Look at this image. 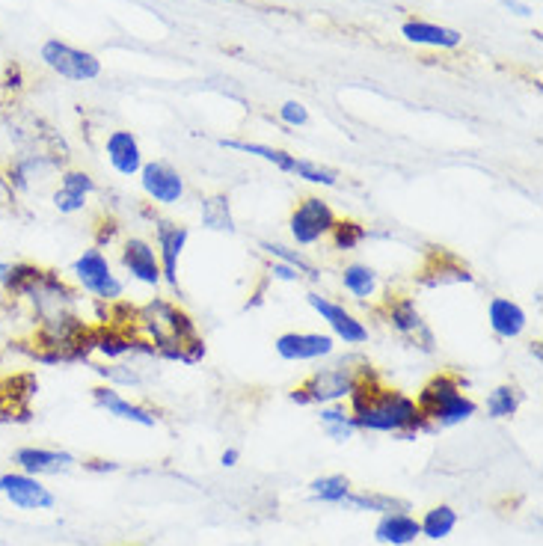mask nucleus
Segmentation results:
<instances>
[{"label": "nucleus", "mask_w": 543, "mask_h": 546, "mask_svg": "<svg viewBox=\"0 0 543 546\" xmlns=\"http://www.w3.org/2000/svg\"><path fill=\"white\" fill-rule=\"evenodd\" d=\"M345 407L351 410L360 434H392L395 440H416L419 434H428L416 398L386 386L374 365L362 371Z\"/></svg>", "instance_id": "f257e3e1"}, {"label": "nucleus", "mask_w": 543, "mask_h": 546, "mask_svg": "<svg viewBox=\"0 0 543 546\" xmlns=\"http://www.w3.org/2000/svg\"><path fill=\"white\" fill-rule=\"evenodd\" d=\"M131 330L155 348L158 360L184 365L205 360V339L199 336L196 321L167 297H149L146 303L134 306Z\"/></svg>", "instance_id": "f03ea898"}, {"label": "nucleus", "mask_w": 543, "mask_h": 546, "mask_svg": "<svg viewBox=\"0 0 543 546\" xmlns=\"http://www.w3.org/2000/svg\"><path fill=\"white\" fill-rule=\"evenodd\" d=\"M463 389L466 383L454 371H437L422 383V389L416 392V407L425 419L428 434L457 428L478 413V404Z\"/></svg>", "instance_id": "7ed1b4c3"}, {"label": "nucleus", "mask_w": 543, "mask_h": 546, "mask_svg": "<svg viewBox=\"0 0 543 546\" xmlns=\"http://www.w3.org/2000/svg\"><path fill=\"white\" fill-rule=\"evenodd\" d=\"M371 363L360 357H342L333 365H324L312 371L303 383H297L288 392V401L297 407H327V404H345L351 389L357 386L360 374Z\"/></svg>", "instance_id": "20e7f679"}, {"label": "nucleus", "mask_w": 543, "mask_h": 546, "mask_svg": "<svg viewBox=\"0 0 543 546\" xmlns=\"http://www.w3.org/2000/svg\"><path fill=\"white\" fill-rule=\"evenodd\" d=\"M374 315L410 348L422 351V354H434L437 351V339L434 330L428 327L422 309L416 306V300L410 294L401 291H386L383 297H377L374 303Z\"/></svg>", "instance_id": "39448f33"}, {"label": "nucleus", "mask_w": 543, "mask_h": 546, "mask_svg": "<svg viewBox=\"0 0 543 546\" xmlns=\"http://www.w3.org/2000/svg\"><path fill=\"white\" fill-rule=\"evenodd\" d=\"M72 279L78 285V291L90 294L95 303L110 306L125 300V279L113 271V262L107 259L104 250L87 247L75 262H72Z\"/></svg>", "instance_id": "423d86ee"}, {"label": "nucleus", "mask_w": 543, "mask_h": 546, "mask_svg": "<svg viewBox=\"0 0 543 546\" xmlns=\"http://www.w3.org/2000/svg\"><path fill=\"white\" fill-rule=\"evenodd\" d=\"M66 161L69 158L54 155L48 149H18L3 170V179H6L12 199L39 190V184L51 182V176H60L66 170Z\"/></svg>", "instance_id": "0eeeda50"}, {"label": "nucleus", "mask_w": 543, "mask_h": 546, "mask_svg": "<svg viewBox=\"0 0 543 546\" xmlns=\"http://www.w3.org/2000/svg\"><path fill=\"white\" fill-rule=\"evenodd\" d=\"M339 214L336 208L324 199V196H300L288 214V235L294 241V247L300 250H309V247H318L330 238L333 226H336Z\"/></svg>", "instance_id": "6e6552de"}, {"label": "nucleus", "mask_w": 543, "mask_h": 546, "mask_svg": "<svg viewBox=\"0 0 543 546\" xmlns=\"http://www.w3.org/2000/svg\"><path fill=\"white\" fill-rule=\"evenodd\" d=\"M306 303L327 324V330H330V336L336 342H342L345 348H362V345H368V339H371L368 324L362 321L360 315H354L345 303H339L333 297H324L318 291H309L306 294Z\"/></svg>", "instance_id": "1a4fd4ad"}, {"label": "nucleus", "mask_w": 543, "mask_h": 546, "mask_svg": "<svg viewBox=\"0 0 543 546\" xmlns=\"http://www.w3.org/2000/svg\"><path fill=\"white\" fill-rule=\"evenodd\" d=\"M42 63L66 78V81H75V84H87V81H95L101 75V60L90 54V51H81L69 42H60V39H48L39 51Z\"/></svg>", "instance_id": "9d476101"}, {"label": "nucleus", "mask_w": 543, "mask_h": 546, "mask_svg": "<svg viewBox=\"0 0 543 546\" xmlns=\"http://www.w3.org/2000/svg\"><path fill=\"white\" fill-rule=\"evenodd\" d=\"M149 217H152V232H155L152 244H155V253H158V262H161L164 285L179 291V262L184 250H187L190 229L179 220H170V217H161V214H149Z\"/></svg>", "instance_id": "9b49d317"}, {"label": "nucleus", "mask_w": 543, "mask_h": 546, "mask_svg": "<svg viewBox=\"0 0 543 546\" xmlns=\"http://www.w3.org/2000/svg\"><path fill=\"white\" fill-rule=\"evenodd\" d=\"M137 179H140V190L149 199V205L176 208L187 196V179L170 161H146Z\"/></svg>", "instance_id": "f8f14e48"}, {"label": "nucleus", "mask_w": 543, "mask_h": 546, "mask_svg": "<svg viewBox=\"0 0 543 546\" xmlns=\"http://www.w3.org/2000/svg\"><path fill=\"white\" fill-rule=\"evenodd\" d=\"M119 268L128 273L131 282L158 291L164 285V273H161V262L155 253V244L149 238L140 235H128L119 244Z\"/></svg>", "instance_id": "ddd939ff"}, {"label": "nucleus", "mask_w": 543, "mask_h": 546, "mask_svg": "<svg viewBox=\"0 0 543 546\" xmlns=\"http://www.w3.org/2000/svg\"><path fill=\"white\" fill-rule=\"evenodd\" d=\"M416 285L419 288H446V285H475V273L469 265L454 256L446 247H431L425 253L422 268L416 271Z\"/></svg>", "instance_id": "4468645a"}, {"label": "nucleus", "mask_w": 543, "mask_h": 546, "mask_svg": "<svg viewBox=\"0 0 543 546\" xmlns=\"http://www.w3.org/2000/svg\"><path fill=\"white\" fill-rule=\"evenodd\" d=\"M336 339L330 333H297L288 330L273 339V351L285 363H315V360H330L336 354Z\"/></svg>", "instance_id": "2eb2a0df"}, {"label": "nucleus", "mask_w": 543, "mask_h": 546, "mask_svg": "<svg viewBox=\"0 0 543 546\" xmlns=\"http://www.w3.org/2000/svg\"><path fill=\"white\" fill-rule=\"evenodd\" d=\"M0 496H6L18 511H51L57 505V496L36 475H27L21 469L0 475Z\"/></svg>", "instance_id": "dca6fc26"}, {"label": "nucleus", "mask_w": 543, "mask_h": 546, "mask_svg": "<svg viewBox=\"0 0 543 546\" xmlns=\"http://www.w3.org/2000/svg\"><path fill=\"white\" fill-rule=\"evenodd\" d=\"M104 158H107V167L122 176V179H137L146 158H143V146L137 140L134 131H125V128H113L107 131L104 137Z\"/></svg>", "instance_id": "f3484780"}, {"label": "nucleus", "mask_w": 543, "mask_h": 546, "mask_svg": "<svg viewBox=\"0 0 543 546\" xmlns=\"http://www.w3.org/2000/svg\"><path fill=\"white\" fill-rule=\"evenodd\" d=\"M92 404H95L98 410H104L107 416L122 419V422H131V425H140V428H155V425H158V413H155V410H149V407H143V404L125 398L119 389H113V386H107V383H98V386L92 389Z\"/></svg>", "instance_id": "a211bd4d"}, {"label": "nucleus", "mask_w": 543, "mask_h": 546, "mask_svg": "<svg viewBox=\"0 0 543 546\" xmlns=\"http://www.w3.org/2000/svg\"><path fill=\"white\" fill-rule=\"evenodd\" d=\"M487 327L499 342H517L529 327V315L517 300L496 294L487 300Z\"/></svg>", "instance_id": "6ab92c4d"}, {"label": "nucleus", "mask_w": 543, "mask_h": 546, "mask_svg": "<svg viewBox=\"0 0 543 546\" xmlns=\"http://www.w3.org/2000/svg\"><path fill=\"white\" fill-rule=\"evenodd\" d=\"M15 463L21 472L27 475H36V478H45V475H63L69 472L78 457L72 452H63V449H42V446H24L15 452Z\"/></svg>", "instance_id": "aec40b11"}, {"label": "nucleus", "mask_w": 543, "mask_h": 546, "mask_svg": "<svg viewBox=\"0 0 543 546\" xmlns=\"http://www.w3.org/2000/svg\"><path fill=\"white\" fill-rule=\"evenodd\" d=\"M342 288L351 300L357 303H377L380 291H383V276L374 265L368 262H348L342 268Z\"/></svg>", "instance_id": "412c9836"}, {"label": "nucleus", "mask_w": 543, "mask_h": 546, "mask_svg": "<svg viewBox=\"0 0 543 546\" xmlns=\"http://www.w3.org/2000/svg\"><path fill=\"white\" fill-rule=\"evenodd\" d=\"M401 36L413 45H425V48H443V51H452L460 48L463 36L452 30V27H443V24H434V21H422V18H410L401 24Z\"/></svg>", "instance_id": "4be33fe9"}, {"label": "nucleus", "mask_w": 543, "mask_h": 546, "mask_svg": "<svg viewBox=\"0 0 543 546\" xmlns=\"http://www.w3.org/2000/svg\"><path fill=\"white\" fill-rule=\"evenodd\" d=\"M416 538H422L419 532V517H413L410 511H395V514H383L374 526V541L386 546H410Z\"/></svg>", "instance_id": "5701e85b"}, {"label": "nucleus", "mask_w": 543, "mask_h": 546, "mask_svg": "<svg viewBox=\"0 0 543 546\" xmlns=\"http://www.w3.org/2000/svg\"><path fill=\"white\" fill-rule=\"evenodd\" d=\"M220 149H229V152H241V155H253L265 164H271L273 170L285 173V176H294V167H297V155L285 152V149H276V146H268V143H250V140H217Z\"/></svg>", "instance_id": "b1692460"}, {"label": "nucleus", "mask_w": 543, "mask_h": 546, "mask_svg": "<svg viewBox=\"0 0 543 546\" xmlns=\"http://www.w3.org/2000/svg\"><path fill=\"white\" fill-rule=\"evenodd\" d=\"M199 220L202 229L217 232V235H235V214H232V199L226 193H205L199 199Z\"/></svg>", "instance_id": "393cba45"}, {"label": "nucleus", "mask_w": 543, "mask_h": 546, "mask_svg": "<svg viewBox=\"0 0 543 546\" xmlns=\"http://www.w3.org/2000/svg\"><path fill=\"white\" fill-rule=\"evenodd\" d=\"M318 422H321V431L333 440V443H351L360 431H357V425H354V416H351V410L345 407V404H327V407H321V413H318Z\"/></svg>", "instance_id": "a878e982"}, {"label": "nucleus", "mask_w": 543, "mask_h": 546, "mask_svg": "<svg viewBox=\"0 0 543 546\" xmlns=\"http://www.w3.org/2000/svg\"><path fill=\"white\" fill-rule=\"evenodd\" d=\"M345 508L351 511H368V514H395V511H410V502L407 499H398V496H389V493H374V490H360V493H348Z\"/></svg>", "instance_id": "bb28decb"}, {"label": "nucleus", "mask_w": 543, "mask_h": 546, "mask_svg": "<svg viewBox=\"0 0 543 546\" xmlns=\"http://www.w3.org/2000/svg\"><path fill=\"white\" fill-rule=\"evenodd\" d=\"M268 256H271L273 262H282V265H288V268H294V271L300 273L303 279H309V282H318L321 279V271H318V265L303 253V250H294V247H288V244H279V241H262L259 244Z\"/></svg>", "instance_id": "cd10ccee"}, {"label": "nucleus", "mask_w": 543, "mask_h": 546, "mask_svg": "<svg viewBox=\"0 0 543 546\" xmlns=\"http://www.w3.org/2000/svg\"><path fill=\"white\" fill-rule=\"evenodd\" d=\"M526 395L517 383H499L487 392V416L490 419H514L523 407Z\"/></svg>", "instance_id": "c85d7f7f"}, {"label": "nucleus", "mask_w": 543, "mask_h": 546, "mask_svg": "<svg viewBox=\"0 0 543 546\" xmlns=\"http://www.w3.org/2000/svg\"><path fill=\"white\" fill-rule=\"evenodd\" d=\"M457 520L460 517H457V511H454L452 505H434V508H428L419 517V532L428 541H446L457 529Z\"/></svg>", "instance_id": "c756f323"}, {"label": "nucleus", "mask_w": 543, "mask_h": 546, "mask_svg": "<svg viewBox=\"0 0 543 546\" xmlns=\"http://www.w3.org/2000/svg\"><path fill=\"white\" fill-rule=\"evenodd\" d=\"M327 241H330L333 253H354L368 241V226L360 220H351V217H339Z\"/></svg>", "instance_id": "7c9ffc66"}, {"label": "nucleus", "mask_w": 543, "mask_h": 546, "mask_svg": "<svg viewBox=\"0 0 543 546\" xmlns=\"http://www.w3.org/2000/svg\"><path fill=\"white\" fill-rule=\"evenodd\" d=\"M90 368L113 389H140L143 386V374L134 363H90Z\"/></svg>", "instance_id": "2f4dec72"}, {"label": "nucleus", "mask_w": 543, "mask_h": 546, "mask_svg": "<svg viewBox=\"0 0 543 546\" xmlns=\"http://www.w3.org/2000/svg\"><path fill=\"white\" fill-rule=\"evenodd\" d=\"M348 493H351L348 475H321L309 484V496L315 502H327V505H342Z\"/></svg>", "instance_id": "473e14b6"}, {"label": "nucleus", "mask_w": 543, "mask_h": 546, "mask_svg": "<svg viewBox=\"0 0 543 546\" xmlns=\"http://www.w3.org/2000/svg\"><path fill=\"white\" fill-rule=\"evenodd\" d=\"M294 176L300 182L318 184V187H339L342 176L327 167V164H318V161H309V158H297V167H294Z\"/></svg>", "instance_id": "72a5a7b5"}, {"label": "nucleus", "mask_w": 543, "mask_h": 546, "mask_svg": "<svg viewBox=\"0 0 543 546\" xmlns=\"http://www.w3.org/2000/svg\"><path fill=\"white\" fill-rule=\"evenodd\" d=\"M90 199L92 196L81 193V190H72V187H66V184H57V187L51 190V205H54L63 217L84 214V211L90 208Z\"/></svg>", "instance_id": "f704fd0d"}, {"label": "nucleus", "mask_w": 543, "mask_h": 546, "mask_svg": "<svg viewBox=\"0 0 543 546\" xmlns=\"http://www.w3.org/2000/svg\"><path fill=\"white\" fill-rule=\"evenodd\" d=\"M122 223L116 217H107L101 214L95 223H92V247L98 250H110V247H119L122 244Z\"/></svg>", "instance_id": "c9c22d12"}, {"label": "nucleus", "mask_w": 543, "mask_h": 546, "mask_svg": "<svg viewBox=\"0 0 543 546\" xmlns=\"http://www.w3.org/2000/svg\"><path fill=\"white\" fill-rule=\"evenodd\" d=\"M279 119H282V125H288V128H306V125H309V110H306V104H300V101H285V104L279 107Z\"/></svg>", "instance_id": "e433bc0d"}, {"label": "nucleus", "mask_w": 543, "mask_h": 546, "mask_svg": "<svg viewBox=\"0 0 543 546\" xmlns=\"http://www.w3.org/2000/svg\"><path fill=\"white\" fill-rule=\"evenodd\" d=\"M268 279H273V282H291V285L303 282L300 273L294 271V268H288V265H282V262H271L268 265Z\"/></svg>", "instance_id": "4c0bfd02"}, {"label": "nucleus", "mask_w": 543, "mask_h": 546, "mask_svg": "<svg viewBox=\"0 0 543 546\" xmlns=\"http://www.w3.org/2000/svg\"><path fill=\"white\" fill-rule=\"evenodd\" d=\"M84 469H87V472L104 475V472H116L119 463H116V460H104V457H87V460H84Z\"/></svg>", "instance_id": "58836bf2"}, {"label": "nucleus", "mask_w": 543, "mask_h": 546, "mask_svg": "<svg viewBox=\"0 0 543 546\" xmlns=\"http://www.w3.org/2000/svg\"><path fill=\"white\" fill-rule=\"evenodd\" d=\"M505 9H511V12H517V15H532V9H529V3H523V0H499Z\"/></svg>", "instance_id": "ea45409f"}, {"label": "nucleus", "mask_w": 543, "mask_h": 546, "mask_svg": "<svg viewBox=\"0 0 543 546\" xmlns=\"http://www.w3.org/2000/svg\"><path fill=\"white\" fill-rule=\"evenodd\" d=\"M220 463H223L226 469L238 466V463H241V452H238V449H226V452L220 455Z\"/></svg>", "instance_id": "a19ab883"}, {"label": "nucleus", "mask_w": 543, "mask_h": 546, "mask_svg": "<svg viewBox=\"0 0 543 546\" xmlns=\"http://www.w3.org/2000/svg\"><path fill=\"white\" fill-rule=\"evenodd\" d=\"M543 342L541 339H535V342H529V354H532V357H535V360H538V363H543V348H541Z\"/></svg>", "instance_id": "79ce46f5"}, {"label": "nucleus", "mask_w": 543, "mask_h": 546, "mask_svg": "<svg viewBox=\"0 0 543 546\" xmlns=\"http://www.w3.org/2000/svg\"><path fill=\"white\" fill-rule=\"evenodd\" d=\"M0 193L12 199V193H9V187H6V179H3V170H0Z\"/></svg>", "instance_id": "37998d69"}, {"label": "nucleus", "mask_w": 543, "mask_h": 546, "mask_svg": "<svg viewBox=\"0 0 543 546\" xmlns=\"http://www.w3.org/2000/svg\"><path fill=\"white\" fill-rule=\"evenodd\" d=\"M6 271H9V262L0 256V282H3V276H6Z\"/></svg>", "instance_id": "c03bdc74"}, {"label": "nucleus", "mask_w": 543, "mask_h": 546, "mask_svg": "<svg viewBox=\"0 0 543 546\" xmlns=\"http://www.w3.org/2000/svg\"><path fill=\"white\" fill-rule=\"evenodd\" d=\"M125 546H134V544H125Z\"/></svg>", "instance_id": "a18cd8bd"}]
</instances>
